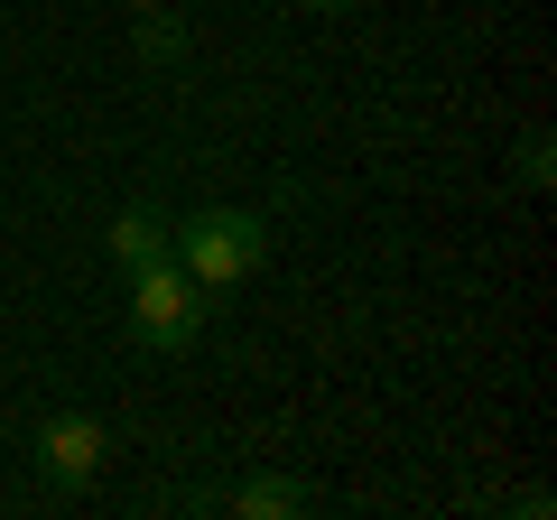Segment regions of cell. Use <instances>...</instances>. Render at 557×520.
Returning a JSON list of instances; mask_svg holds the SVG:
<instances>
[{
	"instance_id": "4",
	"label": "cell",
	"mask_w": 557,
	"mask_h": 520,
	"mask_svg": "<svg viewBox=\"0 0 557 520\" xmlns=\"http://www.w3.org/2000/svg\"><path fill=\"white\" fill-rule=\"evenodd\" d=\"M223 511L233 520H288V511H307V483L298 474H251V483L223 493Z\"/></svg>"
},
{
	"instance_id": "7",
	"label": "cell",
	"mask_w": 557,
	"mask_h": 520,
	"mask_svg": "<svg viewBox=\"0 0 557 520\" xmlns=\"http://www.w3.org/2000/svg\"><path fill=\"white\" fill-rule=\"evenodd\" d=\"M298 10H354V0H298Z\"/></svg>"
},
{
	"instance_id": "3",
	"label": "cell",
	"mask_w": 557,
	"mask_h": 520,
	"mask_svg": "<svg viewBox=\"0 0 557 520\" xmlns=\"http://www.w3.org/2000/svg\"><path fill=\"white\" fill-rule=\"evenodd\" d=\"M102 446H112V437H102L94 409H47L38 437H28V456H38V474L57 483V493H84V483L102 474Z\"/></svg>"
},
{
	"instance_id": "8",
	"label": "cell",
	"mask_w": 557,
	"mask_h": 520,
	"mask_svg": "<svg viewBox=\"0 0 557 520\" xmlns=\"http://www.w3.org/2000/svg\"><path fill=\"white\" fill-rule=\"evenodd\" d=\"M121 10H168V0H121Z\"/></svg>"
},
{
	"instance_id": "6",
	"label": "cell",
	"mask_w": 557,
	"mask_h": 520,
	"mask_svg": "<svg viewBox=\"0 0 557 520\" xmlns=\"http://www.w3.org/2000/svg\"><path fill=\"white\" fill-rule=\"evenodd\" d=\"M139 20H149V28H139V57H149V65H177L186 57V28L168 20V10H139Z\"/></svg>"
},
{
	"instance_id": "2",
	"label": "cell",
	"mask_w": 557,
	"mask_h": 520,
	"mask_svg": "<svg viewBox=\"0 0 557 520\" xmlns=\"http://www.w3.org/2000/svg\"><path fill=\"white\" fill-rule=\"evenodd\" d=\"M196 335H205V288L186 280L177 260L131 270V344H149V354H186Z\"/></svg>"
},
{
	"instance_id": "5",
	"label": "cell",
	"mask_w": 557,
	"mask_h": 520,
	"mask_svg": "<svg viewBox=\"0 0 557 520\" xmlns=\"http://www.w3.org/2000/svg\"><path fill=\"white\" fill-rule=\"evenodd\" d=\"M112 260H121V270H149V260H168V214H159V205H131V214L112 223Z\"/></svg>"
},
{
	"instance_id": "1",
	"label": "cell",
	"mask_w": 557,
	"mask_h": 520,
	"mask_svg": "<svg viewBox=\"0 0 557 520\" xmlns=\"http://www.w3.org/2000/svg\"><path fill=\"white\" fill-rule=\"evenodd\" d=\"M168 260H177L196 288H233V280H251L260 260H270V223H260L251 205H205V214L168 223Z\"/></svg>"
}]
</instances>
